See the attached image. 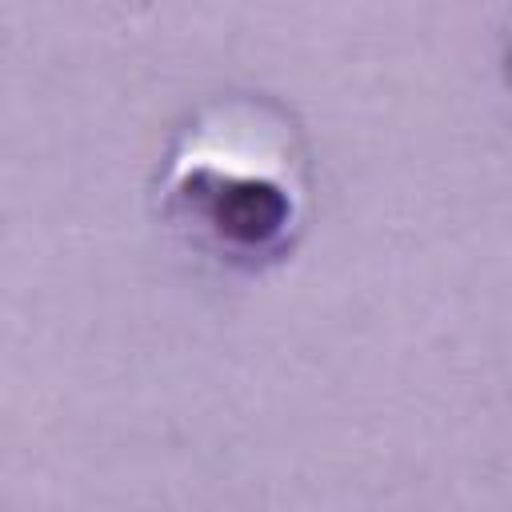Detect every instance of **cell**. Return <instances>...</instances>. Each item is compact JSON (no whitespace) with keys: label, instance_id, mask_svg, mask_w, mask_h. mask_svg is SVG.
<instances>
[{"label":"cell","instance_id":"1","mask_svg":"<svg viewBox=\"0 0 512 512\" xmlns=\"http://www.w3.org/2000/svg\"><path fill=\"white\" fill-rule=\"evenodd\" d=\"M308 200L304 148L280 108L252 96L204 104L172 140L160 208L200 252L256 268L280 260Z\"/></svg>","mask_w":512,"mask_h":512}]
</instances>
